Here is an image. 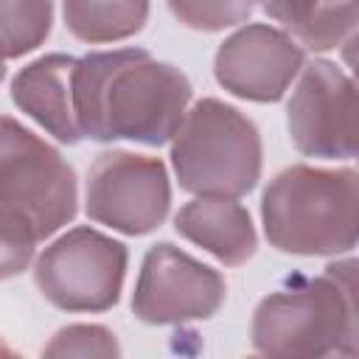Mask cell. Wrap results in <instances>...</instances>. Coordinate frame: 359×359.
I'll return each mask as SVG.
<instances>
[{
    "instance_id": "cell-1",
    "label": "cell",
    "mask_w": 359,
    "mask_h": 359,
    "mask_svg": "<svg viewBox=\"0 0 359 359\" xmlns=\"http://www.w3.org/2000/svg\"><path fill=\"white\" fill-rule=\"evenodd\" d=\"M188 76L143 48L95 50L76 62L73 112L81 137L168 143L191 104Z\"/></svg>"
},
{
    "instance_id": "cell-2",
    "label": "cell",
    "mask_w": 359,
    "mask_h": 359,
    "mask_svg": "<svg viewBox=\"0 0 359 359\" xmlns=\"http://www.w3.org/2000/svg\"><path fill=\"white\" fill-rule=\"evenodd\" d=\"M261 359L356 356V261L328 264L320 278H292L252 314Z\"/></svg>"
},
{
    "instance_id": "cell-3",
    "label": "cell",
    "mask_w": 359,
    "mask_h": 359,
    "mask_svg": "<svg viewBox=\"0 0 359 359\" xmlns=\"http://www.w3.org/2000/svg\"><path fill=\"white\" fill-rule=\"evenodd\" d=\"M356 171L289 165L261 196L269 244L292 255H342L356 247Z\"/></svg>"
},
{
    "instance_id": "cell-4",
    "label": "cell",
    "mask_w": 359,
    "mask_h": 359,
    "mask_svg": "<svg viewBox=\"0 0 359 359\" xmlns=\"http://www.w3.org/2000/svg\"><path fill=\"white\" fill-rule=\"evenodd\" d=\"M258 126L219 98L196 101L171 137V165L182 191L205 199H238L261 180Z\"/></svg>"
},
{
    "instance_id": "cell-5",
    "label": "cell",
    "mask_w": 359,
    "mask_h": 359,
    "mask_svg": "<svg viewBox=\"0 0 359 359\" xmlns=\"http://www.w3.org/2000/svg\"><path fill=\"white\" fill-rule=\"evenodd\" d=\"M0 205L22 216L39 241L73 222L79 210L70 163L11 115H0Z\"/></svg>"
},
{
    "instance_id": "cell-6",
    "label": "cell",
    "mask_w": 359,
    "mask_h": 359,
    "mask_svg": "<svg viewBox=\"0 0 359 359\" xmlns=\"http://www.w3.org/2000/svg\"><path fill=\"white\" fill-rule=\"evenodd\" d=\"M126 261L121 241L93 227H73L36 258L34 283L62 311H107L121 297Z\"/></svg>"
},
{
    "instance_id": "cell-7",
    "label": "cell",
    "mask_w": 359,
    "mask_h": 359,
    "mask_svg": "<svg viewBox=\"0 0 359 359\" xmlns=\"http://www.w3.org/2000/svg\"><path fill=\"white\" fill-rule=\"evenodd\" d=\"M168 208L171 182L160 157L109 149L93 160L84 194L93 222L126 236H146L165 222Z\"/></svg>"
},
{
    "instance_id": "cell-8",
    "label": "cell",
    "mask_w": 359,
    "mask_h": 359,
    "mask_svg": "<svg viewBox=\"0 0 359 359\" xmlns=\"http://www.w3.org/2000/svg\"><path fill=\"white\" fill-rule=\"evenodd\" d=\"M289 137L306 157L351 160L356 154V87L328 59L303 65L286 107Z\"/></svg>"
},
{
    "instance_id": "cell-9",
    "label": "cell",
    "mask_w": 359,
    "mask_h": 359,
    "mask_svg": "<svg viewBox=\"0 0 359 359\" xmlns=\"http://www.w3.org/2000/svg\"><path fill=\"white\" fill-rule=\"evenodd\" d=\"M224 297L227 283L219 269L196 261L168 241H160L143 255L132 311L149 325H177L213 317Z\"/></svg>"
},
{
    "instance_id": "cell-10",
    "label": "cell",
    "mask_w": 359,
    "mask_h": 359,
    "mask_svg": "<svg viewBox=\"0 0 359 359\" xmlns=\"http://www.w3.org/2000/svg\"><path fill=\"white\" fill-rule=\"evenodd\" d=\"M303 48L275 25L247 22L230 34L213 59L216 81L244 101H280L303 70Z\"/></svg>"
},
{
    "instance_id": "cell-11",
    "label": "cell",
    "mask_w": 359,
    "mask_h": 359,
    "mask_svg": "<svg viewBox=\"0 0 359 359\" xmlns=\"http://www.w3.org/2000/svg\"><path fill=\"white\" fill-rule=\"evenodd\" d=\"M76 56L45 53L28 62L11 79V101L48 129L59 143L76 146L81 140L76 112H73V70Z\"/></svg>"
},
{
    "instance_id": "cell-12",
    "label": "cell",
    "mask_w": 359,
    "mask_h": 359,
    "mask_svg": "<svg viewBox=\"0 0 359 359\" xmlns=\"http://www.w3.org/2000/svg\"><path fill=\"white\" fill-rule=\"evenodd\" d=\"M174 227L191 244L216 255L224 266H241L255 255L258 236L250 210L236 199H205L182 205L174 216Z\"/></svg>"
},
{
    "instance_id": "cell-13",
    "label": "cell",
    "mask_w": 359,
    "mask_h": 359,
    "mask_svg": "<svg viewBox=\"0 0 359 359\" xmlns=\"http://www.w3.org/2000/svg\"><path fill=\"white\" fill-rule=\"evenodd\" d=\"M272 20L283 25L300 48L309 50H331L342 45V39L353 36L359 6L356 3H264L261 6Z\"/></svg>"
},
{
    "instance_id": "cell-14",
    "label": "cell",
    "mask_w": 359,
    "mask_h": 359,
    "mask_svg": "<svg viewBox=\"0 0 359 359\" xmlns=\"http://www.w3.org/2000/svg\"><path fill=\"white\" fill-rule=\"evenodd\" d=\"M143 0H67L62 6L65 25L81 42H115L137 34L149 20Z\"/></svg>"
},
{
    "instance_id": "cell-15",
    "label": "cell",
    "mask_w": 359,
    "mask_h": 359,
    "mask_svg": "<svg viewBox=\"0 0 359 359\" xmlns=\"http://www.w3.org/2000/svg\"><path fill=\"white\" fill-rule=\"evenodd\" d=\"M53 22V3H14L0 0V50L6 59H17L39 48Z\"/></svg>"
},
{
    "instance_id": "cell-16",
    "label": "cell",
    "mask_w": 359,
    "mask_h": 359,
    "mask_svg": "<svg viewBox=\"0 0 359 359\" xmlns=\"http://www.w3.org/2000/svg\"><path fill=\"white\" fill-rule=\"evenodd\" d=\"M42 359H121V345L107 325L70 323L48 339Z\"/></svg>"
},
{
    "instance_id": "cell-17",
    "label": "cell",
    "mask_w": 359,
    "mask_h": 359,
    "mask_svg": "<svg viewBox=\"0 0 359 359\" xmlns=\"http://www.w3.org/2000/svg\"><path fill=\"white\" fill-rule=\"evenodd\" d=\"M36 241L39 238L31 230V224L0 205V280L28 269L36 252Z\"/></svg>"
},
{
    "instance_id": "cell-18",
    "label": "cell",
    "mask_w": 359,
    "mask_h": 359,
    "mask_svg": "<svg viewBox=\"0 0 359 359\" xmlns=\"http://www.w3.org/2000/svg\"><path fill=\"white\" fill-rule=\"evenodd\" d=\"M168 11L196 31H222L236 22H247L252 3H222V0H171Z\"/></svg>"
},
{
    "instance_id": "cell-19",
    "label": "cell",
    "mask_w": 359,
    "mask_h": 359,
    "mask_svg": "<svg viewBox=\"0 0 359 359\" xmlns=\"http://www.w3.org/2000/svg\"><path fill=\"white\" fill-rule=\"evenodd\" d=\"M0 359H22V356H20V353H17V351H14V348L0 337Z\"/></svg>"
},
{
    "instance_id": "cell-20",
    "label": "cell",
    "mask_w": 359,
    "mask_h": 359,
    "mask_svg": "<svg viewBox=\"0 0 359 359\" xmlns=\"http://www.w3.org/2000/svg\"><path fill=\"white\" fill-rule=\"evenodd\" d=\"M3 76H6V56H3V50H0V81H3Z\"/></svg>"
},
{
    "instance_id": "cell-21",
    "label": "cell",
    "mask_w": 359,
    "mask_h": 359,
    "mask_svg": "<svg viewBox=\"0 0 359 359\" xmlns=\"http://www.w3.org/2000/svg\"><path fill=\"white\" fill-rule=\"evenodd\" d=\"M328 359H356V356H351V353H337V356H328Z\"/></svg>"
},
{
    "instance_id": "cell-22",
    "label": "cell",
    "mask_w": 359,
    "mask_h": 359,
    "mask_svg": "<svg viewBox=\"0 0 359 359\" xmlns=\"http://www.w3.org/2000/svg\"><path fill=\"white\" fill-rule=\"evenodd\" d=\"M247 359H261V356H247Z\"/></svg>"
}]
</instances>
